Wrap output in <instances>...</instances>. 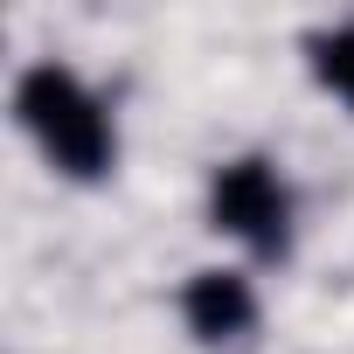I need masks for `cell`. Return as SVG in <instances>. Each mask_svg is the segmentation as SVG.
Masks as SVG:
<instances>
[{
    "label": "cell",
    "mask_w": 354,
    "mask_h": 354,
    "mask_svg": "<svg viewBox=\"0 0 354 354\" xmlns=\"http://www.w3.org/2000/svg\"><path fill=\"white\" fill-rule=\"evenodd\" d=\"M181 313H188L195 340H236L257 326V292L243 271H195L181 292Z\"/></svg>",
    "instance_id": "3957f363"
},
{
    "label": "cell",
    "mask_w": 354,
    "mask_h": 354,
    "mask_svg": "<svg viewBox=\"0 0 354 354\" xmlns=\"http://www.w3.org/2000/svg\"><path fill=\"white\" fill-rule=\"evenodd\" d=\"M306 49H313V77H319L333 97L354 104V28H326V35H313Z\"/></svg>",
    "instance_id": "277c9868"
},
{
    "label": "cell",
    "mask_w": 354,
    "mask_h": 354,
    "mask_svg": "<svg viewBox=\"0 0 354 354\" xmlns=\"http://www.w3.org/2000/svg\"><path fill=\"white\" fill-rule=\"evenodd\" d=\"M15 111H21V125L35 132V146L49 153L56 174H70V181H104V174H111V160H118V132H111L97 91H91L77 70H63V63H35V70H21V84H15Z\"/></svg>",
    "instance_id": "6da1fadb"
},
{
    "label": "cell",
    "mask_w": 354,
    "mask_h": 354,
    "mask_svg": "<svg viewBox=\"0 0 354 354\" xmlns=\"http://www.w3.org/2000/svg\"><path fill=\"white\" fill-rule=\"evenodd\" d=\"M209 216H216V230H230L257 257H285L292 250V195H285L271 160H230V167H216Z\"/></svg>",
    "instance_id": "7a4b0ae2"
}]
</instances>
